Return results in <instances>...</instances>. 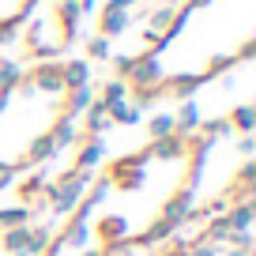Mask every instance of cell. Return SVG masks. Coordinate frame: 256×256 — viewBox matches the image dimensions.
Listing matches in <instances>:
<instances>
[{"label": "cell", "instance_id": "1", "mask_svg": "<svg viewBox=\"0 0 256 256\" xmlns=\"http://www.w3.org/2000/svg\"><path fill=\"white\" fill-rule=\"evenodd\" d=\"M252 49L256 0H184L144 56V76L158 87H192L252 56Z\"/></svg>", "mask_w": 256, "mask_h": 256}, {"label": "cell", "instance_id": "2", "mask_svg": "<svg viewBox=\"0 0 256 256\" xmlns=\"http://www.w3.org/2000/svg\"><path fill=\"white\" fill-rule=\"evenodd\" d=\"M42 4H56V0H0V30L23 23V19L34 16Z\"/></svg>", "mask_w": 256, "mask_h": 256}]
</instances>
